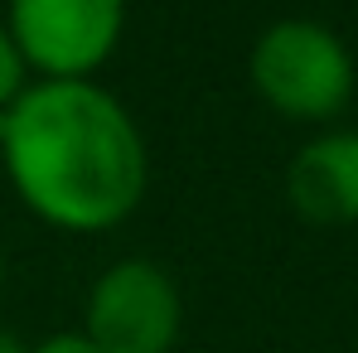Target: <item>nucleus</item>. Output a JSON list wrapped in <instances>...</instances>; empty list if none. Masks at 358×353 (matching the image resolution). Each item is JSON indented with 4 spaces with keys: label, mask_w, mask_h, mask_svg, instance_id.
Masks as SVG:
<instances>
[{
    "label": "nucleus",
    "mask_w": 358,
    "mask_h": 353,
    "mask_svg": "<svg viewBox=\"0 0 358 353\" xmlns=\"http://www.w3.org/2000/svg\"><path fill=\"white\" fill-rule=\"evenodd\" d=\"M78 329L102 353H175L184 329L179 281L155 257H121L87 286Z\"/></svg>",
    "instance_id": "20e7f679"
},
{
    "label": "nucleus",
    "mask_w": 358,
    "mask_h": 353,
    "mask_svg": "<svg viewBox=\"0 0 358 353\" xmlns=\"http://www.w3.org/2000/svg\"><path fill=\"white\" fill-rule=\"evenodd\" d=\"M0 170L15 199L59 233H112L150 184L145 131L97 78H34L0 112Z\"/></svg>",
    "instance_id": "f257e3e1"
},
{
    "label": "nucleus",
    "mask_w": 358,
    "mask_h": 353,
    "mask_svg": "<svg viewBox=\"0 0 358 353\" xmlns=\"http://www.w3.org/2000/svg\"><path fill=\"white\" fill-rule=\"evenodd\" d=\"M5 29L29 78L83 82L121 49L126 0H10Z\"/></svg>",
    "instance_id": "7ed1b4c3"
},
{
    "label": "nucleus",
    "mask_w": 358,
    "mask_h": 353,
    "mask_svg": "<svg viewBox=\"0 0 358 353\" xmlns=\"http://www.w3.org/2000/svg\"><path fill=\"white\" fill-rule=\"evenodd\" d=\"M286 199L310 228L358 223V131H320L286 165Z\"/></svg>",
    "instance_id": "39448f33"
},
{
    "label": "nucleus",
    "mask_w": 358,
    "mask_h": 353,
    "mask_svg": "<svg viewBox=\"0 0 358 353\" xmlns=\"http://www.w3.org/2000/svg\"><path fill=\"white\" fill-rule=\"evenodd\" d=\"M0 353H29V344H24L15 329H5V324H0Z\"/></svg>",
    "instance_id": "6e6552de"
},
{
    "label": "nucleus",
    "mask_w": 358,
    "mask_h": 353,
    "mask_svg": "<svg viewBox=\"0 0 358 353\" xmlns=\"http://www.w3.org/2000/svg\"><path fill=\"white\" fill-rule=\"evenodd\" d=\"M29 82H34V78H29V68H24V59H20V49H15L5 20H0V112H5Z\"/></svg>",
    "instance_id": "423d86ee"
},
{
    "label": "nucleus",
    "mask_w": 358,
    "mask_h": 353,
    "mask_svg": "<svg viewBox=\"0 0 358 353\" xmlns=\"http://www.w3.org/2000/svg\"><path fill=\"white\" fill-rule=\"evenodd\" d=\"M5 286H10V252H5V237H0V300H5Z\"/></svg>",
    "instance_id": "1a4fd4ad"
},
{
    "label": "nucleus",
    "mask_w": 358,
    "mask_h": 353,
    "mask_svg": "<svg viewBox=\"0 0 358 353\" xmlns=\"http://www.w3.org/2000/svg\"><path fill=\"white\" fill-rule=\"evenodd\" d=\"M252 92L286 121L324 126L354 102V54L349 44L310 15L271 20L247 54Z\"/></svg>",
    "instance_id": "f03ea898"
},
{
    "label": "nucleus",
    "mask_w": 358,
    "mask_h": 353,
    "mask_svg": "<svg viewBox=\"0 0 358 353\" xmlns=\"http://www.w3.org/2000/svg\"><path fill=\"white\" fill-rule=\"evenodd\" d=\"M29 353H102L83 329H54V334H44L39 344H29Z\"/></svg>",
    "instance_id": "0eeeda50"
}]
</instances>
